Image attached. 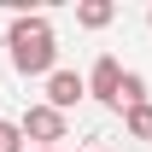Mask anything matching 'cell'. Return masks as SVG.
I'll use <instances>...</instances> for the list:
<instances>
[{"mask_svg": "<svg viewBox=\"0 0 152 152\" xmlns=\"http://www.w3.org/2000/svg\"><path fill=\"white\" fill-rule=\"evenodd\" d=\"M123 129H129V140H152V99L123 111Z\"/></svg>", "mask_w": 152, "mask_h": 152, "instance_id": "7", "label": "cell"}, {"mask_svg": "<svg viewBox=\"0 0 152 152\" xmlns=\"http://www.w3.org/2000/svg\"><path fill=\"white\" fill-rule=\"evenodd\" d=\"M117 82H123V64H117L111 53H99V58H94V70L82 76V88H88L99 105H117Z\"/></svg>", "mask_w": 152, "mask_h": 152, "instance_id": "4", "label": "cell"}, {"mask_svg": "<svg viewBox=\"0 0 152 152\" xmlns=\"http://www.w3.org/2000/svg\"><path fill=\"white\" fill-rule=\"evenodd\" d=\"M146 23H152V12H146Z\"/></svg>", "mask_w": 152, "mask_h": 152, "instance_id": "11", "label": "cell"}, {"mask_svg": "<svg viewBox=\"0 0 152 152\" xmlns=\"http://www.w3.org/2000/svg\"><path fill=\"white\" fill-rule=\"evenodd\" d=\"M111 18H117L111 0H82V6H76V23H82V29H105Z\"/></svg>", "mask_w": 152, "mask_h": 152, "instance_id": "5", "label": "cell"}, {"mask_svg": "<svg viewBox=\"0 0 152 152\" xmlns=\"http://www.w3.org/2000/svg\"><path fill=\"white\" fill-rule=\"evenodd\" d=\"M64 129H70V117H58L53 105H29V111L18 117V134L35 140V152H53L58 140H64Z\"/></svg>", "mask_w": 152, "mask_h": 152, "instance_id": "2", "label": "cell"}, {"mask_svg": "<svg viewBox=\"0 0 152 152\" xmlns=\"http://www.w3.org/2000/svg\"><path fill=\"white\" fill-rule=\"evenodd\" d=\"M29 152H35V146H29ZM53 152H58V146H53Z\"/></svg>", "mask_w": 152, "mask_h": 152, "instance_id": "12", "label": "cell"}, {"mask_svg": "<svg viewBox=\"0 0 152 152\" xmlns=\"http://www.w3.org/2000/svg\"><path fill=\"white\" fill-rule=\"evenodd\" d=\"M6 53H12L18 76H53L58 70V35L41 12H18L6 23Z\"/></svg>", "mask_w": 152, "mask_h": 152, "instance_id": "1", "label": "cell"}, {"mask_svg": "<svg viewBox=\"0 0 152 152\" xmlns=\"http://www.w3.org/2000/svg\"><path fill=\"white\" fill-rule=\"evenodd\" d=\"M82 99H88V88H82L76 70H53V76H47V99H41V105H53L58 117H70Z\"/></svg>", "mask_w": 152, "mask_h": 152, "instance_id": "3", "label": "cell"}, {"mask_svg": "<svg viewBox=\"0 0 152 152\" xmlns=\"http://www.w3.org/2000/svg\"><path fill=\"white\" fill-rule=\"evenodd\" d=\"M94 152H111V146H94Z\"/></svg>", "mask_w": 152, "mask_h": 152, "instance_id": "9", "label": "cell"}, {"mask_svg": "<svg viewBox=\"0 0 152 152\" xmlns=\"http://www.w3.org/2000/svg\"><path fill=\"white\" fill-rule=\"evenodd\" d=\"M0 152H23V134H18V123H6V129H0Z\"/></svg>", "mask_w": 152, "mask_h": 152, "instance_id": "8", "label": "cell"}, {"mask_svg": "<svg viewBox=\"0 0 152 152\" xmlns=\"http://www.w3.org/2000/svg\"><path fill=\"white\" fill-rule=\"evenodd\" d=\"M0 129H6V117H0Z\"/></svg>", "mask_w": 152, "mask_h": 152, "instance_id": "10", "label": "cell"}, {"mask_svg": "<svg viewBox=\"0 0 152 152\" xmlns=\"http://www.w3.org/2000/svg\"><path fill=\"white\" fill-rule=\"evenodd\" d=\"M129 105H146V76L140 70H123V82H117V111H129Z\"/></svg>", "mask_w": 152, "mask_h": 152, "instance_id": "6", "label": "cell"}]
</instances>
